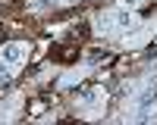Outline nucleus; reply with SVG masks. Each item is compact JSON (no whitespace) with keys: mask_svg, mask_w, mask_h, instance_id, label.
Wrapping results in <instances>:
<instances>
[{"mask_svg":"<svg viewBox=\"0 0 157 125\" xmlns=\"http://www.w3.org/2000/svg\"><path fill=\"white\" fill-rule=\"evenodd\" d=\"M25 53H29V47H25V44H6L3 50H0V62H10V66H19V62L25 59Z\"/></svg>","mask_w":157,"mask_h":125,"instance_id":"nucleus-1","label":"nucleus"},{"mask_svg":"<svg viewBox=\"0 0 157 125\" xmlns=\"http://www.w3.org/2000/svg\"><path fill=\"white\" fill-rule=\"evenodd\" d=\"M123 3H126V6H138L141 0H123Z\"/></svg>","mask_w":157,"mask_h":125,"instance_id":"nucleus-2","label":"nucleus"}]
</instances>
